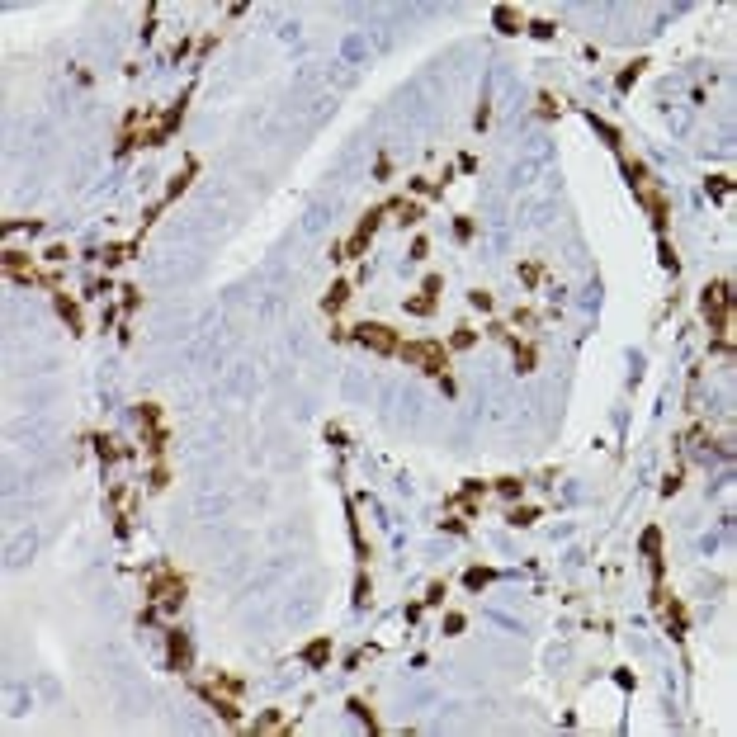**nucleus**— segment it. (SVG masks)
I'll list each match as a JSON object with an SVG mask.
<instances>
[{
    "label": "nucleus",
    "instance_id": "1",
    "mask_svg": "<svg viewBox=\"0 0 737 737\" xmlns=\"http://www.w3.org/2000/svg\"><path fill=\"white\" fill-rule=\"evenodd\" d=\"M624 175H628V185H633V199H638V208H643L647 218H652L657 236H666V218H671V194L662 189V180L647 171L643 161H628V157H624Z\"/></svg>",
    "mask_w": 737,
    "mask_h": 737
},
{
    "label": "nucleus",
    "instance_id": "2",
    "mask_svg": "<svg viewBox=\"0 0 737 737\" xmlns=\"http://www.w3.org/2000/svg\"><path fill=\"white\" fill-rule=\"evenodd\" d=\"M142 591H147V600H152L161 614H175L180 605H185V596H189V581H185V572H180L175 563H157L152 572H147V586H142Z\"/></svg>",
    "mask_w": 737,
    "mask_h": 737
},
{
    "label": "nucleus",
    "instance_id": "3",
    "mask_svg": "<svg viewBox=\"0 0 737 737\" xmlns=\"http://www.w3.org/2000/svg\"><path fill=\"white\" fill-rule=\"evenodd\" d=\"M397 360L411 364V369H421V374H430V378L449 374V346H444V341H407V346L397 350Z\"/></svg>",
    "mask_w": 737,
    "mask_h": 737
},
{
    "label": "nucleus",
    "instance_id": "4",
    "mask_svg": "<svg viewBox=\"0 0 737 737\" xmlns=\"http://www.w3.org/2000/svg\"><path fill=\"white\" fill-rule=\"evenodd\" d=\"M388 218V204L383 208H369L360 218V227L346 236V241H331V260H360V255H369V241H374V232H378V222Z\"/></svg>",
    "mask_w": 737,
    "mask_h": 737
},
{
    "label": "nucleus",
    "instance_id": "5",
    "mask_svg": "<svg viewBox=\"0 0 737 737\" xmlns=\"http://www.w3.org/2000/svg\"><path fill=\"white\" fill-rule=\"evenodd\" d=\"M185 104H189V90L180 95V99H175V104H171L166 114H157L152 123H142V133H138V142H142V147H166V142H171L175 133H180V123H185Z\"/></svg>",
    "mask_w": 737,
    "mask_h": 737
},
{
    "label": "nucleus",
    "instance_id": "6",
    "mask_svg": "<svg viewBox=\"0 0 737 737\" xmlns=\"http://www.w3.org/2000/svg\"><path fill=\"white\" fill-rule=\"evenodd\" d=\"M700 307H705L709 331H714V336H728V312H733V284H728V279L705 284V298H700Z\"/></svg>",
    "mask_w": 737,
    "mask_h": 737
},
{
    "label": "nucleus",
    "instance_id": "7",
    "mask_svg": "<svg viewBox=\"0 0 737 737\" xmlns=\"http://www.w3.org/2000/svg\"><path fill=\"white\" fill-rule=\"evenodd\" d=\"M5 274H10V284H38V288H47V293L62 288V279H57L52 269H38L33 265V255H24V251H5Z\"/></svg>",
    "mask_w": 737,
    "mask_h": 737
},
{
    "label": "nucleus",
    "instance_id": "8",
    "mask_svg": "<svg viewBox=\"0 0 737 737\" xmlns=\"http://www.w3.org/2000/svg\"><path fill=\"white\" fill-rule=\"evenodd\" d=\"M350 341H360L364 350H374L383 360H392V355L402 350V341H397V331H392L388 322H360V327H350Z\"/></svg>",
    "mask_w": 737,
    "mask_h": 737
},
{
    "label": "nucleus",
    "instance_id": "9",
    "mask_svg": "<svg viewBox=\"0 0 737 737\" xmlns=\"http://www.w3.org/2000/svg\"><path fill=\"white\" fill-rule=\"evenodd\" d=\"M161 643H166V671H175V676L194 671V643H189V633L180 624L161 628Z\"/></svg>",
    "mask_w": 737,
    "mask_h": 737
},
{
    "label": "nucleus",
    "instance_id": "10",
    "mask_svg": "<svg viewBox=\"0 0 737 737\" xmlns=\"http://www.w3.org/2000/svg\"><path fill=\"white\" fill-rule=\"evenodd\" d=\"M194 695H199V700H204V705L213 709L222 723H227V728H236V723H241V705H236L232 690H222V686H213V681H194Z\"/></svg>",
    "mask_w": 737,
    "mask_h": 737
},
{
    "label": "nucleus",
    "instance_id": "11",
    "mask_svg": "<svg viewBox=\"0 0 737 737\" xmlns=\"http://www.w3.org/2000/svg\"><path fill=\"white\" fill-rule=\"evenodd\" d=\"M109 501H114V530H118V539H128V530H133V501H138V487H133V482H114L109 487Z\"/></svg>",
    "mask_w": 737,
    "mask_h": 737
},
{
    "label": "nucleus",
    "instance_id": "12",
    "mask_svg": "<svg viewBox=\"0 0 737 737\" xmlns=\"http://www.w3.org/2000/svg\"><path fill=\"white\" fill-rule=\"evenodd\" d=\"M487 492H492V487H487V482H477V477H468V482L458 487V492H454V497H449V501H444V506H449V511H454V506H458L463 516H477V511H482V501H487Z\"/></svg>",
    "mask_w": 737,
    "mask_h": 737
},
{
    "label": "nucleus",
    "instance_id": "13",
    "mask_svg": "<svg viewBox=\"0 0 737 737\" xmlns=\"http://www.w3.org/2000/svg\"><path fill=\"white\" fill-rule=\"evenodd\" d=\"M90 444H95V454H99V463H118V458H133V449H128L123 439L104 435V430H95V435H90Z\"/></svg>",
    "mask_w": 737,
    "mask_h": 737
},
{
    "label": "nucleus",
    "instance_id": "14",
    "mask_svg": "<svg viewBox=\"0 0 737 737\" xmlns=\"http://www.w3.org/2000/svg\"><path fill=\"white\" fill-rule=\"evenodd\" d=\"M52 307H57V317L71 327V336H85V317H80V303L76 298H66L62 288H57V293H52Z\"/></svg>",
    "mask_w": 737,
    "mask_h": 737
},
{
    "label": "nucleus",
    "instance_id": "15",
    "mask_svg": "<svg viewBox=\"0 0 737 737\" xmlns=\"http://www.w3.org/2000/svg\"><path fill=\"white\" fill-rule=\"evenodd\" d=\"M194 175H199V157H185V166L171 175V185H166V204H175L189 185H194Z\"/></svg>",
    "mask_w": 737,
    "mask_h": 737
},
{
    "label": "nucleus",
    "instance_id": "16",
    "mask_svg": "<svg viewBox=\"0 0 737 737\" xmlns=\"http://www.w3.org/2000/svg\"><path fill=\"white\" fill-rule=\"evenodd\" d=\"M388 213L397 222H402V227H421V218H425V204L421 199H392L388 204Z\"/></svg>",
    "mask_w": 737,
    "mask_h": 737
},
{
    "label": "nucleus",
    "instance_id": "17",
    "mask_svg": "<svg viewBox=\"0 0 737 737\" xmlns=\"http://www.w3.org/2000/svg\"><path fill=\"white\" fill-rule=\"evenodd\" d=\"M506 346H511V355H516V369H520V374H534V364H539V346H534V341H520V336H511Z\"/></svg>",
    "mask_w": 737,
    "mask_h": 737
},
{
    "label": "nucleus",
    "instance_id": "18",
    "mask_svg": "<svg viewBox=\"0 0 737 737\" xmlns=\"http://www.w3.org/2000/svg\"><path fill=\"white\" fill-rule=\"evenodd\" d=\"M298 657L307 662V666H312V671H322V666H331V633H322V638H312V643L303 647Z\"/></svg>",
    "mask_w": 737,
    "mask_h": 737
},
{
    "label": "nucleus",
    "instance_id": "19",
    "mask_svg": "<svg viewBox=\"0 0 737 737\" xmlns=\"http://www.w3.org/2000/svg\"><path fill=\"white\" fill-rule=\"evenodd\" d=\"M133 251H138L133 241H128V246H123V241H109V246H99L90 260H99L104 269H114V265H123V260H133Z\"/></svg>",
    "mask_w": 737,
    "mask_h": 737
},
{
    "label": "nucleus",
    "instance_id": "20",
    "mask_svg": "<svg viewBox=\"0 0 737 737\" xmlns=\"http://www.w3.org/2000/svg\"><path fill=\"white\" fill-rule=\"evenodd\" d=\"M586 123H591V128H596V133H600V138H605V147H610V152H624V133H619V128H614V123H605V118H600L596 109L586 114Z\"/></svg>",
    "mask_w": 737,
    "mask_h": 737
},
{
    "label": "nucleus",
    "instance_id": "21",
    "mask_svg": "<svg viewBox=\"0 0 737 737\" xmlns=\"http://www.w3.org/2000/svg\"><path fill=\"white\" fill-rule=\"evenodd\" d=\"M350 288H355L350 279H336V284L327 288V298H322V312H331V317H336V312H341V307L350 303Z\"/></svg>",
    "mask_w": 737,
    "mask_h": 737
},
{
    "label": "nucleus",
    "instance_id": "22",
    "mask_svg": "<svg viewBox=\"0 0 737 737\" xmlns=\"http://www.w3.org/2000/svg\"><path fill=\"white\" fill-rule=\"evenodd\" d=\"M492 24H497V33H520L525 29V19H520L516 5H497V10H492Z\"/></svg>",
    "mask_w": 737,
    "mask_h": 737
},
{
    "label": "nucleus",
    "instance_id": "23",
    "mask_svg": "<svg viewBox=\"0 0 737 737\" xmlns=\"http://www.w3.org/2000/svg\"><path fill=\"white\" fill-rule=\"evenodd\" d=\"M346 516H350V539H355V558H360V563H369L374 553H369V544H364V530H360V511H355V501L346 506Z\"/></svg>",
    "mask_w": 737,
    "mask_h": 737
},
{
    "label": "nucleus",
    "instance_id": "24",
    "mask_svg": "<svg viewBox=\"0 0 737 737\" xmlns=\"http://www.w3.org/2000/svg\"><path fill=\"white\" fill-rule=\"evenodd\" d=\"M534 114H539L544 123H553V118L563 114V99H558L553 90H539V99H534Z\"/></svg>",
    "mask_w": 737,
    "mask_h": 737
},
{
    "label": "nucleus",
    "instance_id": "25",
    "mask_svg": "<svg viewBox=\"0 0 737 737\" xmlns=\"http://www.w3.org/2000/svg\"><path fill=\"white\" fill-rule=\"evenodd\" d=\"M497 577H501L497 567H468V572H463V586H468V591H487Z\"/></svg>",
    "mask_w": 737,
    "mask_h": 737
},
{
    "label": "nucleus",
    "instance_id": "26",
    "mask_svg": "<svg viewBox=\"0 0 737 737\" xmlns=\"http://www.w3.org/2000/svg\"><path fill=\"white\" fill-rule=\"evenodd\" d=\"M534 520H539V506H525V501H516L511 511H506V525H516V530H530Z\"/></svg>",
    "mask_w": 737,
    "mask_h": 737
},
{
    "label": "nucleus",
    "instance_id": "27",
    "mask_svg": "<svg viewBox=\"0 0 737 737\" xmlns=\"http://www.w3.org/2000/svg\"><path fill=\"white\" fill-rule=\"evenodd\" d=\"M346 709H350V714H355V719L364 723V728H369V733H383V728H378V714H374L369 705H364L360 695H350V700H346Z\"/></svg>",
    "mask_w": 737,
    "mask_h": 737
},
{
    "label": "nucleus",
    "instance_id": "28",
    "mask_svg": "<svg viewBox=\"0 0 737 737\" xmlns=\"http://www.w3.org/2000/svg\"><path fill=\"white\" fill-rule=\"evenodd\" d=\"M705 189H709V199L728 204V199H733V175H709V180H705Z\"/></svg>",
    "mask_w": 737,
    "mask_h": 737
},
{
    "label": "nucleus",
    "instance_id": "29",
    "mask_svg": "<svg viewBox=\"0 0 737 737\" xmlns=\"http://www.w3.org/2000/svg\"><path fill=\"white\" fill-rule=\"evenodd\" d=\"M647 71V57H638V62H628L624 71H619V80H614V90H633V80Z\"/></svg>",
    "mask_w": 737,
    "mask_h": 737
},
{
    "label": "nucleus",
    "instance_id": "30",
    "mask_svg": "<svg viewBox=\"0 0 737 737\" xmlns=\"http://www.w3.org/2000/svg\"><path fill=\"white\" fill-rule=\"evenodd\" d=\"M350 600H355V610H364V605L374 600V581H369L364 567H360V577H355V596H350Z\"/></svg>",
    "mask_w": 737,
    "mask_h": 737
},
{
    "label": "nucleus",
    "instance_id": "31",
    "mask_svg": "<svg viewBox=\"0 0 737 737\" xmlns=\"http://www.w3.org/2000/svg\"><path fill=\"white\" fill-rule=\"evenodd\" d=\"M435 303H439L435 293H425V288H421L416 298H407V312H411V317H430V312H435Z\"/></svg>",
    "mask_w": 737,
    "mask_h": 737
},
{
    "label": "nucleus",
    "instance_id": "32",
    "mask_svg": "<svg viewBox=\"0 0 737 737\" xmlns=\"http://www.w3.org/2000/svg\"><path fill=\"white\" fill-rule=\"evenodd\" d=\"M152 492H166L171 487V468H166V458H152V477H147Z\"/></svg>",
    "mask_w": 737,
    "mask_h": 737
},
{
    "label": "nucleus",
    "instance_id": "33",
    "mask_svg": "<svg viewBox=\"0 0 737 737\" xmlns=\"http://www.w3.org/2000/svg\"><path fill=\"white\" fill-rule=\"evenodd\" d=\"M279 728H284V714H279V709H265V714L251 723V733H279Z\"/></svg>",
    "mask_w": 737,
    "mask_h": 737
},
{
    "label": "nucleus",
    "instance_id": "34",
    "mask_svg": "<svg viewBox=\"0 0 737 737\" xmlns=\"http://www.w3.org/2000/svg\"><path fill=\"white\" fill-rule=\"evenodd\" d=\"M444 346H449V350H473V346H477V331H473V327H454V336H449Z\"/></svg>",
    "mask_w": 737,
    "mask_h": 737
},
{
    "label": "nucleus",
    "instance_id": "35",
    "mask_svg": "<svg viewBox=\"0 0 737 737\" xmlns=\"http://www.w3.org/2000/svg\"><path fill=\"white\" fill-rule=\"evenodd\" d=\"M525 33H530V38H539V43H549L553 33H558V24H553V19H530V24H525Z\"/></svg>",
    "mask_w": 737,
    "mask_h": 737
},
{
    "label": "nucleus",
    "instance_id": "36",
    "mask_svg": "<svg viewBox=\"0 0 737 737\" xmlns=\"http://www.w3.org/2000/svg\"><path fill=\"white\" fill-rule=\"evenodd\" d=\"M520 279H525V288H539V284H544V260H525V265H520Z\"/></svg>",
    "mask_w": 737,
    "mask_h": 737
},
{
    "label": "nucleus",
    "instance_id": "37",
    "mask_svg": "<svg viewBox=\"0 0 737 737\" xmlns=\"http://www.w3.org/2000/svg\"><path fill=\"white\" fill-rule=\"evenodd\" d=\"M492 487L501 492L506 501H520V497H525V482H520V477H497V482H492Z\"/></svg>",
    "mask_w": 737,
    "mask_h": 737
},
{
    "label": "nucleus",
    "instance_id": "38",
    "mask_svg": "<svg viewBox=\"0 0 737 737\" xmlns=\"http://www.w3.org/2000/svg\"><path fill=\"white\" fill-rule=\"evenodd\" d=\"M138 421H142V430L161 425V402H138Z\"/></svg>",
    "mask_w": 737,
    "mask_h": 737
},
{
    "label": "nucleus",
    "instance_id": "39",
    "mask_svg": "<svg viewBox=\"0 0 737 737\" xmlns=\"http://www.w3.org/2000/svg\"><path fill=\"white\" fill-rule=\"evenodd\" d=\"M657 260H662V269H671V274L681 269V260H676V246L666 241V236H657Z\"/></svg>",
    "mask_w": 737,
    "mask_h": 737
},
{
    "label": "nucleus",
    "instance_id": "40",
    "mask_svg": "<svg viewBox=\"0 0 737 737\" xmlns=\"http://www.w3.org/2000/svg\"><path fill=\"white\" fill-rule=\"evenodd\" d=\"M643 553H647V558H662V530H657V525H647V530H643Z\"/></svg>",
    "mask_w": 737,
    "mask_h": 737
},
{
    "label": "nucleus",
    "instance_id": "41",
    "mask_svg": "<svg viewBox=\"0 0 737 737\" xmlns=\"http://www.w3.org/2000/svg\"><path fill=\"white\" fill-rule=\"evenodd\" d=\"M213 686H222V690H232V695L246 690V681H241V676H232V671H213Z\"/></svg>",
    "mask_w": 737,
    "mask_h": 737
},
{
    "label": "nucleus",
    "instance_id": "42",
    "mask_svg": "<svg viewBox=\"0 0 737 737\" xmlns=\"http://www.w3.org/2000/svg\"><path fill=\"white\" fill-rule=\"evenodd\" d=\"M511 327H520V331H534V327H539V312H534V307H516Z\"/></svg>",
    "mask_w": 737,
    "mask_h": 737
},
{
    "label": "nucleus",
    "instance_id": "43",
    "mask_svg": "<svg viewBox=\"0 0 737 737\" xmlns=\"http://www.w3.org/2000/svg\"><path fill=\"white\" fill-rule=\"evenodd\" d=\"M468 307H477V312H492V307H497V298H492L487 288H473V293H468Z\"/></svg>",
    "mask_w": 737,
    "mask_h": 737
},
{
    "label": "nucleus",
    "instance_id": "44",
    "mask_svg": "<svg viewBox=\"0 0 737 737\" xmlns=\"http://www.w3.org/2000/svg\"><path fill=\"white\" fill-rule=\"evenodd\" d=\"M118 293H123V317H133V312H138V303H142V293L133 288V284H123Z\"/></svg>",
    "mask_w": 737,
    "mask_h": 737
},
{
    "label": "nucleus",
    "instance_id": "45",
    "mask_svg": "<svg viewBox=\"0 0 737 737\" xmlns=\"http://www.w3.org/2000/svg\"><path fill=\"white\" fill-rule=\"evenodd\" d=\"M444 596H449L444 581H430V586H425V605H444Z\"/></svg>",
    "mask_w": 737,
    "mask_h": 737
},
{
    "label": "nucleus",
    "instance_id": "46",
    "mask_svg": "<svg viewBox=\"0 0 737 737\" xmlns=\"http://www.w3.org/2000/svg\"><path fill=\"white\" fill-rule=\"evenodd\" d=\"M439 530H449V534H458V539H463V534H468V520H458V516H444V520H439Z\"/></svg>",
    "mask_w": 737,
    "mask_h": 737
},
{
    "label": "nucleus",
    "instance_id": "47",
    "mask_svg": "<svg viewBox=\"0 0 737 737\" xmlns=\"http://www.w3.org/2000/svg\"><path fill=\"white\" fill-rule=\"evenodd\" d=\"M463 628H468V619H463L458 610H449V614H444V633H463Z\"/></svg>",
    "mask_w": 737,
    "mask_h": 737
},
{
    "label": "nucleus",
    "instance_id": "48",
    "mask_svg": "<svg viewBox=\"0 0 737 737\" xmlns=\"http://www.w3.org/2000/svg\"><path fill=\"white\" fill-rule=\"evenodd\" d=\"M487 123H492V104H477V114H473V128H477V133H487Z\"/></svg>",
    "mask_w": 737,
    "mask_h": 737
},
{
    "label": "nucleus",
    "instance_id": "49",
    "mask_svg": "<svg viewBox=\"0 0 737 737\" xmlns=\"http://www.w3.org/2000/svg\"><path fill=\"white\" fill-rule=\"evenodd\" d=\"M454 236H458V241H473V218L458 213V218H454Z\"/></svg>",
    "mask_w": 737,
    "mask_h": 737
},
{
    "label": "nucleus",
    "instance_id": "50",
    "mask_svg": "<svg viewBox=\"0 0 737 737\" xmlns=\"http://www.w3.org/2000/svg\"><path fill=\"white\" fill-rule=\"evenodd\" d=\"M487 331H492V341H501V346H506V341H511V336H516V331L506 327V322H492V327H487Z\"/></svg>",
    "mask_w": 737,
    "mask_h": 737
},
{
    "label": "nucleus",
    "instance_id": "51",
    "mask_svg": "<svg viewBox=\"0 0 737 737\" xmlns=\"http://www.w3.org/2000/svg\"><path fill=\"white\" fill-rule=\"evenodd\" d=\"M66 255H71V251H66V246H62V241H57V246H47V251H43V260H52V265H62V260H66Z\"/></svg>",
    "mask_w": 737,
    "mask_h": 737
},
{
    "label": "nucleus",
    "instance_id": "52",
    "mask_svg": "<svg viewBox=\"0 0 737 737\" xmlns=\"http://www.w3.org/2000/svg\"><path fill=\"white\" fill-rule=\"evenodd\" d=\"M421 288H425V293H435V298H439V288H444V274H425V279H421Z\"/></svg>",
    "mask_w": 737,
    "mask_h": 737
},
{
    "label": "nucleus",
    "instance_id": "53",
    "mask_svg": "<svg viewBox=\"0 0 737 737\" xmlns=\"http://www.w3.org/2000/svg\"><path fill=\"white\" fill-rule=\"evenodd\" d=\"M327 439L336 444V449H350V444H346V430H341V425H327Z\"/></svg>",
    "mask_w": 737,
    "mask_h": 737
},
{
    "label": "nucleus",
    "instance_id": "54",
    "mask_svg": "<svg viewBox=\"0 0 737 737\" xmlns=\"http://www.w3.org/2000/svg\"><path fill=\"white\" fill-rule=\"evenodd\" d=\"M425 255H430V241L416 236V241H411V260H425Z\"/></svg>",
    "mask_w": 737,
    "mask_h": 737
},
{
    "label": "nucleus",
    "instance_id": "55",
    "mask_svg": "<svg viewBox=\"0 0 737 737\" xmlns=\"http://www.w3.org/2000/svg\"><path fill=\"white\" fill-rule=\"evenodd\" d=\"M435 383H439V392H444V397H454V392H458V383H454V378H449V374H439Z\"/></svg>",
    "mask_w": 737,
    "mask_h": 737
},
{
    "label": "nucleus",
    "instance_id": "56",
    "mask_svg": "<svg viewBox=\"0 0 737 737\" xmlns=\"http://www.w3.org/2000/svg\"><path fill=\"white\" fill-rule=\"evenodd\" d=\"M662 492H666V497H671V492H681V468H676V473H666V482H662Z\"/></svg>",
    "mask_w": 737,
    "mask_h": 737
},
{
    "label": "nucleus",
    "instance_id": "57",
    "mask_svg": "<svg viewBox=\"0 0 737 737\" xmlns=\"http://www.w3.org/2000/svg\"><path fill=\"white\" fill-rule=\"evenodd\" d=\"M421 614H425V600H411V605H407V624H416Z\"/></svg>",
    "mask_w": 737,
    "mask_h": 737
},
{
    "label": "nucleus",
    "instance_id": "58",
    "mask_svg": "<svg viewBox=\"0 0 737 737\" xmlns=\"http://www.w3.org/2000/svg\"><path fill=\"white\" fill-rule=\"evenodd\" d=\"M614 686H619V690H633V671H614Z\"/></svg>",
    "mask_w": 737,
    "mask_h": 737
},
{
    "label": "nucleus",
    "instance_id": "59",
    "mask_svg": "<svg viewBox=\"0 0 737 737\" xmlns=\"http://www.w3.org/2000/svg\"><path fill=\"white\" fill-rule=\"evenodd\" d=\"M180 57H189V38H180V43L171 47V62H180Z\"/></svg>",
    "mask_w": 737,
    "mask_h": 737
}]
</instances>
